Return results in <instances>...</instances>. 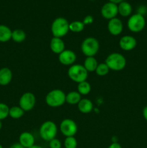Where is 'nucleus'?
<instances>
[{
    "label": "nucleus",
    "instance_id": "37",
    "mask_svg": "<svg viewBox=\"0 0 147 148\" xmlns=\"http://www.w3.org/2000/svg\"><path fill=\"white\" fill-rule=\"evenodd\" d=\"M1 128H2V122H1V121H0V130Z\"/></svg>",
    "mask_w": 147,
    "mask_h": 148
},
{
    "label": "nucleus",
    "instance_id": "33",
    "mask_svg": "<svg viewBox=\"0 0 147 148\" xmlns=\"http://www.w3.org/2000/svg\"><path fill=\"white\" fill-rule=\"evenodd\" d=\"M9 148H24V147H23V146H22L19 143H14L13 145H12L10 146Z\"/></svg>",
    "mask_w": 147,
    "mask_h": 148
},
{
    "label": "nucleus",
    "instance_id": "9",
    "mask_svg": "<svg viewBox=\"0 0 147 148\" xmlns=\"http://www.w3.org/2000/svg\"><path fill=\"white\" fill-rule=\"evenodd\" d=\"M36 99L34 94L31 92H24L19 100V106L24 111H30L35 105Z\"/></svg>",
    "mask_w": 147,
    "mask_h": 148
},
{
    "label": "nucleus",
    "instance_id": "19",
    "mask_svg": "<svg viewBox=\"0 0 147 148\" xmlns=\"http://www.w3.org/2000/svg\"><path fill=\"white\" fill-rule=\"evenodd\" d=\"M12 30L7 25H0V42L6 43L12 39Z\"/></svg>",
    "mask_w": 147,
    "mask_h": 148
},
{
    "label": "nucleus",
    "instance_id": "22",
    "mask_svg": "<svg viewBox=\"0 0 147 148\" xmlns=\"http://www.w3.org/2000/svg\"><path fill=\"white\" fill-rule=\"evenodd\" d=\"M26 39V33L21 29H16L12 33V40L16 43H22Z\"/></svg>",
    "mask_w": 147,
    "mask_h": 148
},
{
    "label": "nucleus",
    "instance_id": "7",
    "mask_svg": "<svg viewBox=\"0 0 147 148\" xmlns=\"http://www.w3.org/2000/svg\"><path fill=\"white\" fill-rule=\"evenodd\" d=\"M127 26L130 31L133 33H139L142 31L146 26V20L144 16L136 13L129 17Z\"/></svg>",
    "mask_w": 147,
    "mask_h": 148
},
{
    "label": "nucleus",
    "instance_id": "5",
    "mask_svg": "<svg viewBox=\"0 0 147 148\" xmlns=\"http://www.w3.org/2000/svg\"><path fill=\"white\" fill-rule=\"evenodd\" d=\"M68 76L76 83L86 81L88 77V72L83 65L73 64L68 69Z\"/></svg>",
    "mask_w": 147,
    "mask_h": 148
},
{
    "label": "nucleus",
    "instance_id": "34",
    "mask_svg": "<svg viewBox=\"0 0 147 148\" xmlns=\"http://www.w3.org/2000/svg\"><path fill=\"white\" fill-rule=\"evenodd\" d=\"M143 116H144V119L147 121V106L144 107L143 109Z\"/></svg>",
    "mask_w": 147,
    "mask_h": 148
},
{
    "label": "nucleus",
    "instance_id": "3",
    "mask_svg": "<svg viewBox=\"0 0 147 148\" xmlns=\"http://www.w3.org/2000/svg\"><path fill=\"white\" fill-rule=\"evenodd\" d=\"M46 103L52 108L61 106L66 103V94L60 89L52 90L46 95Z\"/></svg>",
    "mask_w": 147,
    "mask_h": 148
},
{
    "label": "nucleus",
    "instance_id": "18",
    "mask_svg": "<svg viewBox=\"0 0 147 148\" xmlns=\"http://www.w3.org/2000/svg\"><path fill=\"white\" fill-rule=\"evenodd\" d=\"M118 14L122 17H128L132 13V6L129 2L126 1H123L118 4Z\"/></svg>",
    "mask_w": 147,
    "mask_h": 148
},
{
    "label": "nucleus",
    "instance_id": "24",
    "mask_svg": "<svg viewBox=\"0 0 147 148\" xmlns=\"http://www.w3.org/2000/svg\"><path fill=\"white\" fill-rule=\"evenodd\" d=\"M91 91V85L86 81L78 83L77 86V92L81 95H86L90 92Z\"/></svg>",
    "mask_w": 147,
    "mask_h": 148
},
{
    "label": "nucleus",
    "instance_id": "38",
    "mask_svg": "<svg viewBox=\"0 0 147 148\" xmlns=\"http://www.w3.org/2000/svg\"><path fill=\"white\" fill-rule=\"evenodd\" d=\"M0 148H3V146H2V145H1V144H0Z\"/></svg>",
    "mask_w": 147,
    "mask_h": 148
},
{
    "label": "nucleus",
    "instance_id": "25",
    "mask_svg": "<svg viewBox=\"0 0 147 148\" xmlns=\"http://www.w3.org/2000/svg\"><path fill=\"white\" fill-rule=\"evenodd\" d=\"M84 26L83 22L76 20L69 23V30L73 33H80L84 29Z\"/></svg>",
    "mask_w": 147,
    "mask_h": 148
},
{
    "label": "nucleus",
    "instance_id": "4",
    "mask_svg": "<svg viewBox=\"0 0 147 148\" xmlns=\"http://www.w3.org/2000/svg\"><path fill=\"white\" fill-rule=\"evenodd\" d=\"M57 132V126L52 121H46L43 122L39 130L40 137L42 140L46 142H50L53 139L56 138Z\"/></svg>",
    "mask_w": 147,
    "mask_h": 148
},
{
    "label": "nucleus",
    "instance_id": "29",
    "mask_svg": "<svg viewBox=\"0 0 147 148\" xmlns=\"http://www.w3.org/2000/svg\"><path fill=\"white\" fill-rule=\"evenodd\" d=\"M49 147L50 148H61L62 143L59 139L54 138L49 142Z\"/></svg>",
    "mask_w": 147,
    "mask_h": 148
},
{
    "label": "nucleus",
    "instance_id": "16",
    "mask_svg": "<svg viewBox=\"0 0 147 148\" xmlns=\"http://www.w3.org/2000/svg\"><path fill=\"white\" fill-rule=\"evenodd\" d=\"M12 79V72L8 67L0 69V85L6 86L11 82Z\"/></svg>",
    "mask_w": 147,
    "mask_h": 148
},
{
    "label": "nucleus",
    "instance_id": "31",
    "mask_svg": "<svg viewBox=\"0 0 147 148\" xmlns=\"http://www.w3.org/2000/svg\"><path fill=\"white\" fill-rule=\"evenodd\" d=\"M138 14H141V15L144 16V14L146 13L147 12V8L145 7V6H141V7H138Z\"/></svg>",
    "mask_w": 147,
    "mask_h": 148
},
{
    "label": "nucleus",
    "instance_id": "30",
    "mask_svg": "<svg viewBox=\"0 0 147 148\" xmlns=\"http://www.w3.org/2000/svg\"><path fill=\"white\" fill-rule=\"evenodd\" d=\"M83 23L84 24V25H90L92 23H93L94 22V18L92 15H86V17L84 18L83 20Z\"/></svg>",
    "mask_w": 147,
    "mask_h": 148
},
{
    "label": "nucleus",
    "instance_id": "8",
    "mask_svg": "<svg viewBox=\"0 0 147 148\" xmlns=\"http://www.w3.org/2000/svg\"><path fill=\"white\" fill-rule=\"evenodd\" d=\"M60 131L66 137H74L78 131L76 123L71 119H65L61 122Z\"/></svg>",
    "mask_w": 147,
    "mask_h": 148
},
{
    "label": "nucleus",
    "instance_id": "32",
    "mask_svg": "<svg viewBox=\"0 0 147 148\" xmlns=\"http://www.w3.org/2000/svg\"><path fill=\"white\" fill-rule=\"evenodd\" d=\"M108 148H122V146H121V145L117 142V143H112V144L110 145L109 147Z\"/></svg>",
    "mask_w": 147,
    "mask_h": 148
},
{
    "label": "nucleus",
    "instance_id": "23",
    "mask_svg": "<svg viewBox=\"0 0 147 148\" xmlns=\"http://www.w3.org/2000/svg\"><path fill=\"white\" fill-rule=\"evenodd\" d=\"M24 111L20 108V106H12L10 108L9 111V116L11 117L14 119H20L24 115Z\"/></svg>",
    "mask_w": 147,
    "mask_h": 148
},
{
    "label": "nucleus",
    "instance_id": "27",
    "mask_svg": "<svg viewBox=\"0 0 147 148\" xmlns=\"http://www.w3.org/2000/svg\"><path fill=\"white\" fill-rule=\"evenodd\" d=\"M65 148H76L77 147V140L74 137H67L63 142Z\"/></svg>",
    "mask_w": 147,
    "mask_h": 148
},
{
    "label": "nucleus",
    "instance_id": "36",
    "mask_svg": "<svg viewBox=\"0 0 147 148\" xmlns=\"http://www.w3.org/2000/svg\"><path fill=\"white\" fill-rule=\"evenodd\" d=\"M29 148H43L41 147V146L40 145H34L33 146H32V147H29Z\"/></svg>",
    "mask_w": 147,
    "mask_h": 148
},
{
    "label": "nucleus",
    "instance_id": "1",
    "mask_svg": "<svg viewBox=\"0 0 147 148\" xmlns=\"http://www.w3.org/2000/svg\"><path fill=\"white\" fill-rule=\"evenodd\" d=\"M53 37L63 38L69 31V23L66 18L62 17H57L53 21L50 27Z\"/></svg>",
    "mask_w": 147,
    "mask_h": 148
},
{
    "label": "nucleus",
    "instance_id": "6",
    "mask_svg": "<svg viewBox=\"0 0 147 148\" xmlns=\"http://www.w3.org/2000/svg\"><path fill=\"white\" fill-rule=\"evenodd\" d=\"M99 49V43L97 38L93 37L86 38L82 41L81 45V50L84 55L86 57L95 56Z\"/></svg>",
    "mask_w": 147,
    "mask_h": 148
},
{
    "label": "nucleus",
    "instance_id": "10",
    "mask_svg": "<svg viewBox=\"0 0 147 148\" xmlns=\"http://www.w3.org/2000/svg\"><path fill=\"white\" fill-rule=\"evenodd\" d=\"M101 15L106 20H111L118 14V4L112 2H107L101 8Z\"/></svg>",
    "mask_w": 147,
    "mask_h": 148
},
{
    "label": "nucleus",
    "instance_id": "14",
    "mask_svg": "<svg viewBox=\"0 0 147 148\" xmlns=\"http://www.w3.org/2000/svg\"><path fill=\"white\" fill-rule=\"evenodd\" d=\"M35 137L32 133L24 132L19 137V143L24 148H29L35 145Z\"/></svg>",
    "mask_w": 147,
    "mask_h": 148
},
{
    "label": "nucleus",
    "instance_id": "2",
    "mask_svg": "<svg viewBox=\"0 0 147 148\" xmlns=\"http://www.w3.org/2000/svg\"><path fill=\"white\" fill-rule=\"evenodd\" d=\"M105 63L108 65L110 70L121 71L126 66V59L120 53H112L107 56Z\"/></svg>",
    "mask_w": 147,
    "mask_h": 148
},
{
    "label": "nucleus",
    "instance_id": "17",
    "mask_svg": "<svg viewBox=\"0 0 147 148\" xmlns=\"http://www.w3.org/2000/svg\"><path fill=\"white\" fill-rule=\"evenodd\" d=\"M78 109L82 114H89L93 110V103L87 98L82 99L77 104Z\"/></svg>",
    "mask_w": 147,
    "mask_h": 148
},
{
    "label": "nucleus",
    "instance_id": "12",
    "mask_svg": "<svg viewBox=\"0 0 147 148\" xmlns=\"http://www.w3.org/2000/svg\"><path fill=\"white\" fill-rule=\"evenodd\" d=\"M108 30L112 36H119L123 30L122 21L118 17L110 20L108 24Z\"/></svg>",
    "mask_w": 147,
    "mask_h": 148
},
{
    "label": "nucleus",
    "instance_id": "11",
    "mask_svg": "<svg viewBox=\"0 0 147 148\" xmlns=\"http://www.w3.org/2000/svg\"><path fill=\"white\" fill-rule=\"evenodd\" d=\"M76 60V55L73 51L65 49L60 54H59V61L61 64L65 66H71L74 64Z\"/></svg>",
    "mask_w": 147,
    "mask_h": 148
},
{
    "label": "nucleus",
    "instance_id": "13",
    "mask_svg": "<svg viewBox=\"0 0 147 148\" xmlns=\"http://www.w3.org/2000/svg\"><path fill=\"white\" fill-rule=\"evenodd\" d=\"M119 46L122 50L129 51L135 49L137 46V40L133 36H124L120 39Z\"/></svg>",
    "mask_w": 147,
    "mask_h": 148
},
{
    "label": "nucleus",
    "instance_id": "39",
    "mask_svg": "<svg viewBox=\"0 0 147 148\" xmlns=\"http://www.w3.org/2000/svg\"><path fill=\"white\" fill-rule=\"evenodd\" d=\"M90 1H95V0H90Z\"/></svg>",
    "mask_w": 147,
    "mask_h": 148
},
{
    "label": "nucleus",
    "instance_id": "26",
    "mask_svg": "<svg viewBox=\"0 0 147 148\" xmlns=\"http://www.w3.org/2000/svg\"><path fill=\"white\" fill-rule=\"evenodd\" d=\"M109 71H110V69L106 64L101 63V64H98V66L97 67L96 70H95V72H96V74L98 75V76L103 77L108 75Z\"/></svg>",
    "mask_w": 147,
    "mask_h": 148
},
{
    "label": "nucleus",
    "instance_id": "28",
    "mask_svg": "<svg viewBox=\"0 0 147 148\" xmlns=\"http://www.w3.org/2000/svg\"><path fill=\"white\" fill-rule=\"evenodd\" d=\"M9 111L10 108L7 104L4 103H0V121L5 119L9 116Z\"/></svg>",
    "mask_w": 147,
    "mask_h": 148
},
{
    "label": "nucleus",
    "instance_id": "20",
    "mask_svg": "<svg viewBox=\"0 0 147 148\" xmlns=\"http://www.w3.org/2000/svg\"><path fill=\"white\" fill-rule=\"evenodd\" d=\"M83 66L86 69L88 72H95L97 67L98 66L97 60L95 59L94 56H89L86 57L84 62Z\"/></svg>",
    "mask_w": 147,
    "mask_h": 148
},
{
    "label": "nucleus",
    "instance_id": "35",
    "mask_svg": "<svg viewBox=\"0 0 147 148\" xmlns=\"http://www.w3.org/2000/svg\"><path fill=\"white\" fill-rule=\"evenodd\" d=\"M108 1H109L110 2L114 3V4H120V2H122V1H125V0H108Z\"/></svg>",
    "mask_w": 147,
    "mask_h": 148
},
{
    "label": "nucleus",
    "instance_id": "15",
    "mask_svg": "<svg viewBox=\"0 0 147 148\" xmlns=\"http://www.w3.org/2000/svg\"><path fill=\"white\" fill-rule=\"evenodd\" d=\"M50 49L56 54H60L65 50V43L60 38L53 37L50 42Z\"/></svg>",
    "mask_w": 147,
    "mask_h": 148
},
{
    "label": "nucleus",
    "instance_id": "21",
    "mask_svg": "<svg viewBox=\"0 0 147 148\" xmlns=\"http://www.w3.org/2000/svg\"><path fill=\"white\" fill-rule=\"evenodd\" d=\"M82 100V96L77 91H71L66 95V102L70 105H77Z\"/></svg>",
    "mask_w": 147,
    "mask_h": 148
}]
</instances>
